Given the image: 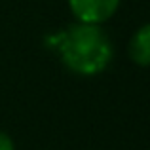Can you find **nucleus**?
<instances>
[{
    "mask_svg": "<svg viewBox=\"0 0 150 150\" xmlns=\"http://www.w3.org/2000/svg\"><path fill=\"white\" fill-rule=\"evenodd\" d=\"M48 44L59 53L61 63L76 76L91 78L105 72L114 59V46L103 25L74 21L59 30Z\"/></svg>",
    "mask_w": 150,
    "mask_h": 150,
    "instance_id": "nucleus-1",
    "label": "nucleus"
},
{
    "mask_svg": "<svg viewBox=\"0 0 150 150\" xmlns=\"http://www.w3.org/2000/svg\"><path fill=\"white\" fill-rule=\"evenodd\" d=\"M67 4L76 21L103 25L114 17L122 0H67Z\"/></svg>",
    "mask_w": 150,
    "mask_h": 150,
    "instance_id": "nucleus-2",
    "label": "nucleus"
},
{
    "mask_svg": "<svg viewBox=\"0 0 150 150\" xmlns=\"http://www.w3.org/2000/svg\"><path fill=\"white\" fill-rule=\"evenodd\" d=\"M127 53L135 65L150 67V23H144L133 33L127 46Z\"/></svg>",
    "mask_w": 150,
    "mask_h": 150,
    "instance_id": "nucleus-3",
    "label": "nucleus"
},
{
    "mask_svg": "<svg viewBox=\"0 0 150 150\" xmlns=\"http://www.w3.org/2000/svg\"><path fill=\"white\" fill-rule=\"evenodd\" d=\"M0 150H15V143L6 131L0 129Z\"/></svg>",
    "mask_w": 150,
    "mask_h": 150,
    "instance_id": "nucleus-4",
    "label": "nucleus"
}]
</instances>
